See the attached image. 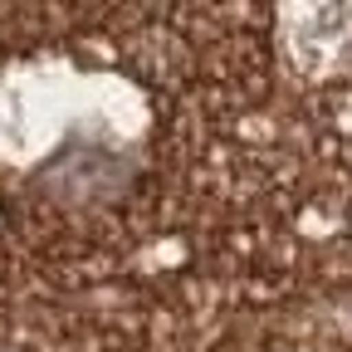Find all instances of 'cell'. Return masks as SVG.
Returning a JSON list of instances; mask_svg holds the SVG:
<instances>
[{
  "mask_svg": "<svg viewBox=\"0 0 352 352\" xmlns=\"http://www.w3.org/2000/svg\"><path fill=\"white\" fill-rule=\"evenodd\" d=\"M289 50L308 74L352 69V0H279Z\"/></svg>",
  "mask_w": 352,
  "mask_h": 352,
  "instance_id": "obj_1",
  "label": "cell"
}]
</instances>
